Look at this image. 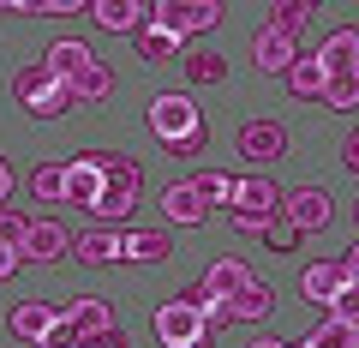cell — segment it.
I'll list each match as a JSON object with an SVG mask.
<instances>
[{
  "label": "cell",
  "instance_id": "obj_17",
  "mask_svg": "<svg viewBox=\"0 0 359 348\" xmlns=\"http://www.w3.org/2000/svg\"><path fill=\"white\" fill-rule=\"evenodd\" d=\"M66 228L60 222H30V234H25V264H54V258H66Z\"/></svg>",
  "mask_w": 359,
  "mask_h": 348
},
{
  "label": "cell",
  "instance_id": "obj_16",
  "mask_svg": "<svg viewBox=\"0 0 359 348\" xmlns=\"http://www.w3.org/2000/svg\"><path fill=\"white\" fill-rule=\"evenodd\" d=\"M42 66H48V72L60 78V84H78V78H84L90 66H96V54H90L84 42H72V37H66V42H54V49H48V60H42Z\"/></svg>",
  "mask_w": 359,
  "mask_h": 348
},
{
  "label": "cell",
  "instance_id": "obj_6",
  "mask_svg": "<svg viewBox=\"0 0 359 348\" xmlns=\"http://www.w3.org/2000/svg\"><path fill=\"white\" fill-rule=\"evenodd\" d=\"M240 156L245 162H282L287 156V127L282 120H245L240 127Z\"/></svg>",
  "mask_w": 359,
  "mask_h": 348
},
{
  "label": "cell",
  "instance_id": "obj_5",
  "mask_svg": "<svg viewBox=\"0 0 359 348\" xmlns=\"http://www.w3.org/2000/svg\"><path fill=\"white\" fill-rule=\"evenodd\" d=\"M150 25L174 30V37H192V30L222 25V0H162V6H150Z\"/></svg>",
  "mask_w": 359,
  "mask_h": 348
},
{
  "label": "cell",
  "instance_id": "obj_20",
  "mask_svg": "<svg viewBox=\"0 0 359 348\" xmlns=\"http://www.w3.org/2000/svg\"><path fill=\"white\" fill-rule=\"evenodd\" d=\"M162 210H168V222H180V228H192V222H204V217H210L192 181H174V186H162Z\"/></svg>",
  "mask_w": 359,
  "mask_h": 348
},
{
  "label": "cell",
  "instance_id": "obj_42",
  "mask_svg": "<svg viewBox=\"0 0 359 348\" xmlns=\"http://www.w3.org/2000/svg\"><path fill=\"white\" fill-rule=\"evenodd\" d=\"M341 168H353V174H359V132L341 144Z\"/></svg>",
  "mask_w": 359,
  "mask_h": 348
},
{
  "label": "cell",
  "instance_id": "obj_18",
  "mask_svg": "<svg viewBox=\"0 0 359 348\" xmlns=\"http://www.w3.org/2000/svg\"><path fill=\"white\" fill-rule=\"evenodd\" d=\"M120 258L156 264V258H174V240H168V228H132V234H120Z\"/></svg>",
  "mask_w": 359,
  "mask_h": 348
},
{
  "label": "cell",
  "instance_id": "obj_35",
  "mask_svg": "<svg viewBox=\"0 0 359 348\" xmlns=\"http://www.w3.org/2000/svg\"><path fill=\"white\" fill-rule=\"evenodd\" d=\"M36 348H84V336H78V330H72V324H66V318H60V324H54V330H48V336H42V342H36Z\"/></svg>",
  "mask_w": 359,
  "mask_h": 348
},
{
  "label": "cell",
  "instance_id": "obj_12",
  "mask_svg": "<svg viewBox=\"0 0 359 348\" xmlns=\"http://www.w3.org/2000/svg\"><path fill=\"white\" fill-rule=\"evenodd\" d=\"M252 60H257V72H282L287 78V66H294L299 60V42L294 37H282V30H257V37H252Z\"/></svg>",
  "mask_w": 359,
  "mask_h": 348
},
{
  "label": "cell",
  "instance_id": "obj_33",
  "mask_svg": "<svg viewBox=\"0 0 359 348\" xmlns=\"http://www.w3.org/2000/svg\"><path fill=\"white\" fill-rule=\"evenodd\" d=\"M25 234H30V222L18 217V210H0V246H18V252H25Z\"/></svg>",
  "mask_w": 359,
  "mask_h": 348
},
{
  "label": "cell",
  "instance_id": "obj_38",
  "mask_svg": "<svg viewBox=\"0 0 359 348\" xmlns=\"http://www.w3.org/2000/svg\"><path fill=\"white\" fill-rule=\"evenodd\" d=\"M264 240L276 246V252H294V246H299V228H294V222H276V228H269Z\"/></svg>",
  "mask_w": 359,
  "mask_h": 348
},
{
  "label": "cell",
  "instance_id": "obj_29",
  "mask_svg": "<svg viewBox=\"0 0 359 348\" xmlns=\"http://www.w3.org/2000/svg\"><path fill=\"white\" fill-rule=\"evenodd\" d=\"M30 193H36L42 205H54V198H66V168H60V162H42L36 174H30Z\"/></svg>",
  "mask_w": 359,
  "mask_h": 348
},
{
  "label": "cell",
  "instance_id": "obj_22",
  "mask_svg": "<svg viewBox=\"0 0 359 348\" xmlns=\"http://www.w3.org/2000/svg\"><path fill=\"white\" fill-rule=\"evenodd\" d=\"M72 258H78V264H114V258H120V234H108V228L78 234V240H72Z\"/></svg>",
  "mask_w": 359,
  "mask_h": 348
},
{
  "label": "cell",
  "instance_id": "obj_9",
  "mask_svg": "<svg viewBox=\"0 0 359 348\" xmlns=\"http://www.w3.org/2000/svg\"><path fill=\"white\" fill-rule=\"evenodd\" d=\"M60 318H66V307H54V300H18L13 318H6V330H13L18 342H42Z\"/></svg>",
  "mask_w": 359,
  "mask_h": 348
},
{
  "label": "cell",
  "instance_id": "obj_26",
  "mask_svg": "<svg viewBox=\"0 0 359 348\" xmlns=\"http://www.w3.org/2000/svg\"><path fill=\"white\" fill-rule=\"evenodd\" d=\"M276 312V288L269 283H252L240 300H233V318H269Z\"/></svg>",
  "mask_w": 359,
  "mask_h": 348
},
{
  "label": "cell",
  "instance_id": "obj_2",
  "mask_svg": "<svg viewBox=\"0 0 359 348\" xmlns=\"http://www.w3.org/2000/svg\"><path fill=\"white\" fill-rule=\"evenodd\" d=\"M156 342L162 348H210L216 342L204 330V300H198V288H186L168 307H156Z\"/></svg>",
  "mask_w": 359,
  "mask_h": 348
},
{
  "label": "cell",
  "instance_id": "obj_3",
  "mask_svg": "<svg viewBox=\"0 0 359 348\" xmlns=\"http://www.w3.org/2000/svg\"><path fill=\"white\" fill-rule=\"evenodd\" d=\"M13 96L25 103V115H36V120H54V115H66V108L78 103V96H72V84H60V78H54L48 66H18Z\"/></svg>",
  "mask_w": 359,
  "mask_h": 348
},
{
  "label": "cell",
  "instance_id": "obj_32",
  "mask_svg": "<svg viewBox=\"0 0 359 348\" xmlns=\"http://www.w3.org/2000/svg\"><path fill=\"white\" fill-rule=\"evenodd\" d=\"M330 318H335V324H353V330H359V283H347L341 295H335V307H330Z\"/></svg>",
  "mask_w": 359,
  "mask_h": 348
},
{
  "label": "cell",
  "instance_id": "obj_1",
  "mask_svg": "<svg viewBox=\"0 0 359 348\" xmlns=\"http://www.w3.org/2000/svg\"><path fill=\"white\" fill-rule=\"evenodd\" d=\"M96 168H102V198H96V210L90 217L102 222H126V210L138 205V186H144V168L132 162V156H114V150H96Z\"/></svg>",
  "mask_w": 359,
  "mask_h": 348
},
{
  "label": "cell",
  "instance_id": "obj_40",
  "mask_svg": "<svg viewBox=\"0 0 359 348\" xmlns=\"http://www.w3.org/2000/svg\"><path fill=\"white\" fill-rule=\"evenodd\" d=\"M18 264H25V252H18V246H0V283H6Z\"/></svg>",
  "mask_w": 359,
  "mask_h": 348
},
{
  "label": "cell",
  "instance_id": "obj_37",
  "mask_svg": "<svg viewBox=\"0 0 359 348\" xmlns=\"http://www.w3.org/2000/svg\"><path fill=\"white\" fill-rule=\"evenodd\" d=\"M233 228H240V234H269V228H276V217H257V210H233Z\"/></svg>",
  "mask_w": 359,
  "mask_h": 348
},
{
  "label": "cell",
  "instance_id": "obj_25",
  "mask_svg": "<svg viewBox=\"0 0 359 348\" xmlns=\"http://www.w3.org/2000/svg\"><path fill=\"white\" fill-rule=\"evenodd\" d=\"M299 348H359V330H353V324H335V318H323V324H318V330H311Z\"/></svg>",
  "mask_w": 359,
  "mask_h": 348
},
{
  "label": "cell",
  "instance_id": "obj_44",
  "mask_svg": "<svg viewBox=\"0 0 359 348\" xmlns=\"http://www.w3.org/2000/svg\"><path fill=\"white\" fill-rule=\"evenodd\" d=\"M252 348H294V342H276V336H264V342H252Z\"/></svg>",
  "mask_w": 359,
  "mask_h": 348
},
{
  "label": "cell",
  "instance_id": "obj_19",
  "mask_svg": "<svg viewBox=\"0 0 359 348\" xmlns=\"http://www.w3.org/2000/svg\"><path fill=\"white\" fill-rule=\"evenodd\" d=\"M276 205H282V186L269 181V174H245V181L233 186V210H257V217H276Z\"/></svg>",
  "mask_w": 359,
  "mask_h": 348
},
{
  "label": "cell",
  "instance_id": "obj_36",
  "mask_svg": "<svg viewBox=\"0 0 359 348\" xmlns=\"http://www.w3.org/2000/svg\"><path fill=\"white\" fill-rule=\"evenodd\" d=\"M204 150H210V127L192 132V138H180V144H168V156H186V162H192V156H204Z\"/></svg>",
  "mask_w": 359,
  "mask_h": 348
},
{
  "label": "cell",
  "instance_id": "obj_13",
  "mask_svg": "<svg viewBox=\"0 0 359 348\" xmlns=\"http://www.w3.org/2000/svg\"><path fill=\"white\" fill-rule=\"evenodd\" d=\"M347 288V271H341V258H323V264H311L306 276H299V295L311 300V307H335V295Z\"/></svg>",
  "mask_w": 359,
  "mask_h": 348
},
{
  "label": "cell",
  "instance_id": "obj_14",
  "mask_svg": "<svg viewBox=\"0 0 359 348\" xmlns=\"http://www.w3.org/2000/svg\"><path fill=\"white\" fill-rule=\"evenodd\" d=\"M318 60H323V72H359V25H341V30H330L323 37V49H318Z\"/></svg>",
  "mask_w": 359,
  "mask_h": 348
},
{
  "label": "cell",
  "instance_id": "obj_31",
  "mask_svg": "<svg viewBox=\"0 0 359 348\" xmlns=\"http://www.w3.org/2000/svg\"><path fill=\"white\" fill-rule=\"evenodd\" d=\"M323 108H359V72H335L323 84Z\"/></svg>",
  "mask_w": 359,
  "mask_h": 348
},
{
  "label": "cell",
  "instance_id": "obj_39",
  "mask_svg": "<svg viewBox=\"0 0 359 348\" xmlns=\"http://www.w3.org/2000/svg\"><path fill=\"white\" fill-rule=\"evenodd\" d=\"M84 348H132V342H126V330H120V324H114V330H102V336H90Z\"/></svg>",
  "mask_w": 359,
  "mask_h": 348
},
{
  "label": "cell",
  "instance_id": "obj_34",
  "mask_svg": "<svg viewBox=\"0 0 359 348\" xmlns=\"http://www.w3.org/2000/svg\"><path fill=\"white\" fill-rule=\"evenodd\" d=\"M228 324H233V307H228V300H204V330L216 336V330H228Z\"/></svg>",
  "mask_w": 359,
  "mask_h": 348
},
{
  "label": "cell",
  "instance_id": "obj_41",
  "mask_svg": "<svg viewBox=\"0 0 359 348\" xmlns=\"http://www.w3.org/2000/svg\"><path fill=\"white\" fill-rule=\"evenodd\" d=\"M341 271H347V283H359V240L341 252Z\"/></svg>",
  "mask_w": 359,
  "mask_h": 348
},
{
  "label": "cell",
  "instance_id": "obj_23",
  "mask_svg": "<svg viewBox=\"0 0 359 348\" xmlns=\"http://www.w3.org/2000/svg\"><path fill=\"white\" fill-rule=\"evenodd\" d=\"M180 54V37L174 30H162V25H144L138 30V60L144 66H162V60H174Z\"/></svg>",
  "mask_w": 359,
  "mask_h": 348
},
{
  "label": "cell",
  "instance_id": "obj_30",
  "mask_svg": "<svg viewBox=\"0 0 359 348\" xmlns=\"http://www.w3.org/2000/svg\"><path fill=\"white\" fill-rule=\"evenodd\" d=\"M186 78H192V84H222V78H228V60L210 54V49H198L192 60H186Z\"/></svg>",
  "mask_w": 359,
  "mask_h": 348
},
{
  "label": "cell",
  "instance_id": "obj_21",
  "mask_svg": "<svg viewBox=\"0 0 359 348\" xmlns=\"http://www.w3.org/2000/svg\"><path fill=\"white\" fill-rule=\"evenodd\" d=\"M323 84H330V72H323L318 54H299V60L287 66V91H294L299 103H323Z\"/></svg>",
  "mask_w": 359,
  "mask_h": 348
},
{
  "label": "cell",
  "instance_id": "obj_11",
  "mask_svg": "<svg viewBox=\"0 0 359 348\" xmlns=\"http://www.w3.org/2000/svg\"><path fill=\"white\" fill-rule=\"evenodd\" d=\"M66 198H72L78 210H96V198H102V168H96V150H84V156L66 162Z\"/></svg>",
  "mask_w": 359,
  "mask_h": 348
},
{
  "label": "cell",
  "instance_id": "obj_8",
  "mask_svg": "<svg viewBox=\"0 0 359 348\" xmlns=\"http://www.w3.org/2000/svg\"><path fill=\"white\" fill-rule=\"evenodd\" d=\"M282 205H287V222H294L299 234L330 228V217H335V205H330V193H323V186H299V193H287Z\"/></svg>",
  "mask_w": 359,
  "mask_h": 348
},
{
  "label": "cell",
  "instance_id": "obj_7",
  "mask_svg": "<svg viewBox=\"0 0 359 348\" xmlns=\"http://www.w3.org/2000/svg\"><path fill=\"white\" fill-rule=\"evenodd\" d=\"M252 283H257V276L245 271L240 258H216V264L204 271V283H198V300H228V307H233Z\"/></svg>",
  "mask_w": 359,
  "mask_h": 348
},
{
  "label": "cell",
  "instance_id": "obj_15",
  "mask_svg": "<svg viewBox=\"0 0 359 348\" xmlns=\"http://www.w3.org/2000/svg\"><path fill=\"white\" fill-rule=\"evenodd\" d=\"M66 324H72L78 336H102V330H114V312H108V300H96V295H78V300H66Z\"/></svg>",
  "mask_w": 359,
  "mask_h": 348
},
{
  "label": "cell",
  "instance_id": "obj_10",
  "mask_svg": "<svg viewBox=\"0 0 359 348\" xmlns=\"http://www.w3.org/2000/svg\"><path fill=\"white\" fill-rule=\"evenodd\" d=\"M90 18L102 30H114V37H138L144 18H150V6H144V0H90Z\"/></svg>",
  "mask_w": 359,
  "mask_h": 348
},
{
  "label": "cell",
  "instance_id": "obj_43",
  "mask_svg": "<svg viewBox=\"0 0 359 348\" xmlns=\"http://www.w3.org/2000/svg\"><path fill=\"white\" fill-rule=\"evenodd\" d=\"M13 198V168H6V156H0V205Z\"/></svg>",
  "mask_w": 359,
  "mask_h": 348
},
{
  "label": "cell",
  "instance_id": "obj_4",
  "mask_svg": "<svg viewBox=\"0 0 359 348\" xmlns=\"http://www.w3.org/2000/svg\"><path fill=\"white\" fill-rule=\"evenodd\" d=\"M150 132L162 144H180V138H192V132H204V115H198L192 96H156L150 103Z\"/></svg>",
  "mask_w": 359,
  "mask_h": 348
},
{
  "label": "cell",
  "instance_id": "obj_45",
  "mask_svg": "<svg viewBox=\"0 0 359 348\" xmlns=\"http://www.w3.org/2000/svg\"><path fill=\"white\" fill-rule=\"evenodd\" d=\"M353 217H359V210H353Z\"/></svg>",
  "mask_w": 359,
  "mask_h": 348
},
{
  "label": "cell",
  "instance_id": "obj_28",
  "mask_svg": "<svg viewBox=\"0 0 359 348\" xmlns=\"http://www.w3.org/2000/svg\"><path fill=\"white\" fill-rule=\"evenodd\" d=\"M306 18H311V0H282V6H269V30H282V37H299Z\"/></svg>",
  "mask_w": 359,
  "mask_h": 348
},
{
  "label": "cell",
  "instance_id": "obj_24",
  "mask_svg": "<svg viewBox=\"0 0 359 348\" xmlns=\"http://www.w3.org/2000/svg\"><path fill=\"white\" fill-rule=\"evenodd\" d=\"M192 186H198V198H204V210H222V205H233V174H216V168H204V174H192Z\"/></svg>",
  "mask_w": 359,
  "mask_h": 348
},
{
  "label": "cell",
  "instance_id": "obj_27",
  "mask_svg": "<svg viewBox=\"0 0 359 348\" xmlns=\"http://www.w3.org/2000/svg\"><path fill=\"white\" fill-rule=\"evenodd\" d=\"M108 91H114V72H108L102 60H96V66H90V72L72 84V96H78V103H108Z\"/></svg>",
  "mask_w": 359,
  "mask_h": 348
}]
</instances>
